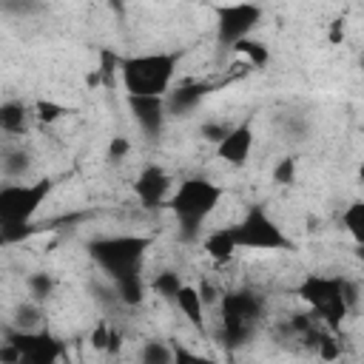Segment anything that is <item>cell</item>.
Returning <instances> with one entry per match:
<instances>
[{
	"mask_svg": "<svg viewBox=\"0 0 364 364\" xmlns=\"http://www.w3.org/2000/svg\"><path fill=\"white\" fill-rule=\"evenodd\" d=\"M222 196H225V188L205 179V176H191V179L179 182V188L168 196L165 208L173 213L185 242H193L199 236L205 219L216 210Z\"/></svg>",
	"mask_w": 364,
	"mask_h": 364,
	"instance_id": "6da1fadb",
	"label": "cell"
},
{
	"mask_svg": "<svg viewBox=\"0 0 364 364\" xmlns=\"http://www.w3.org/2000/svg\"><path fill=\"white\" fill-rule=\"evenodd\" d=\"M182 60V51H151V54H134L119 60V77L128 94H156L165 97L176 65Z\"/></svg>",
	"mask_w": 364,
	"mask_h": 364,
	"instance_id": "7a4b0ae2",
	"label": "cell"
},
{
	"mask_svg": "<svg viewBox=\"0 0 364 364\" xmlns=\"http://www.w3.org/2000/svg\"><path fill=\"white\" fill-rule=\"evenodd\" d=\"M151 247V236H136V233H122V236H100L85 245L88 256L114 279L136 276L142 273V259Z\"/></svg>",
	"mask_w": 364,
	"mask_h": 364,
	"instance_id": "3957f363",
	"label": "cell"
},
{
	"mask_svg": "<svg viewBox=\"0 0 364 364\" xmlns=\"http://www.w3.org/2000/svg\"><path fill=\"white\" fill-rule=\"evenodd\" d=\"M264 313V299L253 290H230L219 299V321H222V341L228 347H239L253 336Z\"/></svg>",
	"mask_w": 364,
	"mask_h": 364,
	"instance_id": "277c9868",
	"label": "cell"
},
{
	"mask_svg": "<svg viewBox=\"0 0 364 364\" xmlns=\"http://www.w3.org/2000/svg\"><path fill=\"white\" fill-rule=\"evenodd\" d=\"M296 296L321 316V321L330 330H338L341 321L347 318L350 307L341 296V276H321V273H307L296 284Z\"/></svg>",
	"mask_w": 364,
	"mask_h": 364,
	"instance_id": "5b68a950",
	"label": "cell"
},
{
	"mask_svg": "<svg viewBox=\"0 0 364 364\" xmlns=\"http://www.w3.org/2000/svg\"><path fill=\"white\" fill-rule=\"evenodd\" d=\"M54 182L51 179H34V182H14L0 185V228H20L28 225L37 210L51 196Z\"/></svg>",
	"mask_w": 364,
	"mask_h": 364,
	"instance_id": "8992f818",
	"label": "cell"
},
{
	"mask_svg": "<svg viewBox=\"0 0 364 364\" xmlns=\"http://www.w3.org/2000/svg\"><path fill=\"white\" fill-rule=\"evenodd\" d=\"M236 245L245 250H290L293 242L284 236V230L276 225V219L267 213L264 205H250L247 213L233 225Z\"/></svg>",
	"mask_w": 364,
	"mask_h": 364,
	"instance_id": "52a82bcc",
	"label": "cell"
},
{
	"mask_svg": "<svg viewBox=\"0 0 364 364\" xmlns=\"http://www.w3.org/2000/svg\"><path fill=\"white\" fill-rule=\"evenodd\" d=\"M262 23V6L242 0V3H222L216 6V43L222 48H230L242 37H250V31Z\"/></svg>",
	"mask_w": 364,
	"mask_h": 364,
	"instance_id": "ba28073f",
	"label": "cell"
},
{
	"mask_svg": "<svg viewBox=\"0 0 364 364\" xmlns=\"http://www.w3.org/2000/svg\"><path fill=\"white\" fill-rule=\"evenodd\" d=\"M6 341H11L23 361H31V364H51L63 355V344L48 333V330H17V327H9L6 330Z\"/></svg>",
	"mask_w": 364,
	"mask_h": 364,
	"instance_id": "9c48e42d",
	"label": "cell"
},
{
	"mask_svg": "<svg viewBox=\"0 0 364 364\" xmlns=\"http://www.w3.org/2000/svg\"><path fill=\"white\" fill-rule=\"evenodd\" d=\"M128 111L134 114L136 125L142 128L145 136H159L165 131V119H168V108H165V97L156 94H128Z\"/></svg>",
	"mask_w": 364,
	"mask_h": 364,
	"instance_id": "30bf717a",
	"label": "cell"
},
{
	"mask_svg": "<svg viewBox=\"0 0 364 364\" xmlns=\"http://www.w3.org/2000/svg\"><path fill=\"white\" fill-rule=\"evenodd\" d=\"M250 148H253V125H250V119H242V122L230 125L228 134L216 142V156L228 165L242 168L250 156Z\"/></svg>",
	"mask_w": 364,
	"mask_h": 364,
	"instance_id": "8fae6325",
	"label": "cell"
},
{
	"mask_svg": "<svg viewBox=\"0 0 364 364\" xmlns=\"http://www.w3.org/2000/svg\"><path fill=\"white\" fill-rule=\"evenodd\" d=\"M168 191H171V176L159 165H145L139 171L136 182H134V193L142 202V208H148V210L165 205L168 202Z\"/></svg>",
	"mask_w": 364,
	"mask_h": 364,
	"instance_id": "7c38bea8",
	"label": "cell"
},
{
	"mask_svg": "<svg viewBox=\"0 0 364 364\" xmlns=\"http://www.w3.org/2000/svg\"><path fill=\"white\" fill-rule=\"evenodd\" d=\"M210 91H213L210 82H185L179 88H168V94H165L168 117H185V114H191Z\"/></svg>",
	"mask_w": 364,
	"mask_h": 364,
	"instance_id": "4fadbf2b",
	"label": "cell"
},
{
	"mask_svg": "<svg viewBox=\"0 0 364 364\" xmlns=\"http://www.w3.org/2000/svg\"><path fill=\"white\" fill-rule=\"evenodd\" d=\"M236 250H239V245H236V236H233V225L230 228H216L205 236V253L216 264H228Z\"/></svg>",
	"mask_w": 364,
	"mask_h": 364,
	"instance_id": "5bb4252c",
	"label": "cell"
},
{
	"mask_svg": "<svg viewBox=\"0 0 364 364\" xmlns=\"http://www.w3.org/2000/svg\"><path fill=\"white\" fill-rule=\"evenodd\" d=\"M173 301H176V307L182 310V316H185L199 333H205V318H202V316H205V304H202L199 290H196L193 284H179Z\"/></svg>",
	"mask_w": 364,
	"mask_h": 364,
	"instance_id": "9a60e30c",
	"label": "cell"
},
{
	"mask_svg": "<svg viewBox=\"0 0 364 364\" xmlns=\"http://www.w3.org/2000/svg\"><path fill=\"white\" fill-rule=\"evenodd\" d=\"M28 117L31 114H28L26 102H17V100L0 102V131H6V134H26Z\"/></svg>",
	"mask_w": 364,
	"mask_h": 364,
	"instance_id": "2e32d148",
	"label": "cell"
},
{
	"mask_svg": "<svg viewBox=\"0 0 364 364\" xmlns=\"http://www.w3.org/2000/svg\"><path fill=\"white\" fill-rule=\"evenodd\" d=\"M117 284V296H119V301L125 304V307H136L142 299H145V282H142V273H136V276H125V279H119V282H114Z\"/></svg>",
	"mask_w": 364,
	"mask_h": 364,
	"instance_id": "e0dca14e",
	"label": "cell"
},
{
	"mask_svg": "<svg viewBox=\"0 0 364 364\" xmlns=\"http://www.w3.org/2000/svg\"><path fill=\"white\" fill-rule=\"evenodd\" d=\"M236 54H242L253 68H262V65H267V60H270V51H267V46L264 43H259V40H250V37H242L239 43H233L230 46Z\"/></svg>",
	"mask_w": 364,
	"mask_h": 364,
	"instance_id": "ac0fdd59",
	"label": "cell"
},
{
	"mask_svg": "<svg viewBox=\"0 0 364 364\" xmlns=\"http://www.w3.org/2000/svg\"><path fill=\"white\" fill-rule=\"evenodd\" d=\"M341 225L347 228V233H350L358 245L364 242V202H361V199L350 202V205L341 210Z\"/></svg>",
	"mask_w": 364,
	"mask_h": 364,
	"instance_id": "d6986e66",
	"label": "cell"
},
{
	"mask_svg": "<svg viewBox=\"0 0 364 364\" xmlns=\"http://www.w3.org/2000/svg\"><path fill=\"white\" fill-rule=\"evenodd\" d=\"M40 318H43L40 301H26V304H20L14 310L11 327H17V330H40Z\"/></svg>",
	"mask_w": 364,
	"mask_h": 364,
	"instance_id": "ffe728a7",
	"label": "cell"
},
{
	"mask_svg": "<svg viewBox=\"0 0 364 364\" xmlns=\"http://www.w3.org/2000/svg\"><path fill=\"white\" fill-rule=\"evenodd\" d=\"M139 361L142 364H171L173 361V353L168 350L165 341H145V347L139 353Z\"/></svg>",
	"mask_w": 364,
	"mask_h": 364,
	"instance_id": "44dd1931",
	"label": "cell"
},
{
	"mask_svg": "<svg viewBox=\"0 0 364 364\" xmlns=\"http://www.w3.org/2000/svg\"><path fill=\"white\" fill-rule=\"evenodd\" d=\"M65 114H68V108L60 105V102H54V100H37V102H34V117H37V122L51 125V122H57V119L65 117Z\"/></svg>",
	"mask_w": 364,
	"mask_h": 364,
	"instance_id": "7402d4cb",
	"label": "cell"
},
{
	"mask_svg": "<svg viewBox=\"0 0 364 364\" xmlns=\"http://www.w3.org/2000/svg\"><path fill=\"white\" fill-rule=\"evenodd\" d=\"M179 284H182V279L173 273V270H162L154 282H151V287H154V293H159L162 299H171L173 301V296H176V290H179Z\"/></svg>",
	"mask_w": 364,
	"mask_h": 364,
	"instance_id": "603a6c76",
	"label": "cell"
},
{
	"mask_svg": "<svg viewBox=\"0 0 364 364\" xmlns=\"http://www.w3.org/2000/svg\"><path fill=\"white\" fill-rule=\"evenodd\" d=\"M28 290H31L34 301H46L51 296V290H54V279L48 273H31L28 276Z\"/></svg>",
	"mask_w": 364,
	"mask_h": 364,
	"instance_id": "cb8c5ba5",
	"label": "cell"
},
{
	"mask_svg": "<svg viewBox=\"0 0 364 364\" xmlns=\"http://www.w3.org/2000/svg\"><path fill=\"white\" fill-rule=\"evenodd\" d=\"M273 179L279 185H290L296 179V156H284L276 168H273Z\"/></svg>",
	"mask_w": 364,
	"mask_h": 364,
	"instance_id": "d4e9b609",
	"label": "cell"
},
{
	"mask_svg": "<svg viewBox=\"0 0 364 364\" xmlns=\"http://www.w3.org/2000/svg\"><path fill=\"white\" fill-rule=\"evenodd\" d=\"M26 168H28V154H26V151H11V154L6 156V171H9L11 176H20Z\"/></svg>",
	"mask_w": 364,
	"mask_h": 364,
	"instance_id": "484cf974",
	"label": "cell"
},
{
	"mask_svg": "<svg viewBox=\"0 0 364 364\" xmlns=\"http://www.w3.org/2000/svg\"><path fill=\"white\" fill-rule=\"evenodd\" d=\"M114 65H119V57L111 54V51H102V65H100V77L105 85H111V74H114Z\"/></svg>",
	"mask_w": 364,
	"mask_h": 364,
	"instance_id": "4316f807",
	"label": "cell"
},
{
	"mask_svg": "<svg viewBox=\"0 0 364 364\" xmlns=\"http://www.w3.org/2000/svg\"><path fill=\"white\" fill-rule=\"evenodd\" d=\"M228 128H230V125H225V122H205V125H202V136L210 139V142H219V139L228 134Z\"/></svg>",
	"mask_w": 364,
	"mask_h": 364,
	"instance_id": "83f0119b",
	"label": "cell"
},
{
	"mask_svg": "<svg viewBox=\"0 0 364 364\" xmlns=\"http://www.w3.org/2000/svg\"><path fill=\"white\" fill-rule=\"evenodd\" d=\"M128 151H131V142H128L125 136H114V139H111V145H108V156H111L114 162H117V159H122Z\"/></svg>",
	"mask_w": 364,
	"mask_h": 364,
	"instance_id": "f1b7e54d",
	"label": "cell"
},
{
	"mask_svg": "<svg viewBox=\"0 0 364 364\" xmlns=\"http://www.w3.org/2000/svg\"><path fill=\"white\" fill-rule=\"evenodd\" d=\"M196 290H199V296H202V304H205V307H208V304H216V301H219V293H216V287H213L210 282H202V284H199Z\"/></svg>",
	"mask_w": 364,
	"mask_h": 364,
	"instance_id": "f546056e",
	"label": "cell"
},
{
	"mask_svg": "<svg viewBox=\"0 0 364 364\" xmlns=\"http://www.w3.org/2000/svg\"><path fill=\"white\" fill-rule=\"evenodd\" d=\"M6 9H11V11L23 14V11H37V9H40V3H37V0H9V3H6Z\"/></svg>",
	"mask_w": 364,
	"mask_h": 364,
	"instance_id": "4dcf8cb0",
	"label": "cell"
},
{
	"mask_svg": "<svg viewBox=\"0 0 364 364\" xmlns=\"http://www.w3.org/2000/svg\"><path fill=\"white\" fill-rule=\"evenodd\" d=\"M91 344H94L97 350H105V344H108V324H100V327L91 333Z\"/></svg>",
	"mask_w": 364,
	"mask_h": 364,
	"instance_id": "1f68e13d",
	"label": "cell"
},
{
	"mask_svg": "<svg viewBox=\"0 0 364 364\" xmlns=\"http://www.w3.org/2000/svg\"><path fill=\"white\" fill-rule=\"evenodd\" d=\"M0 361H23V355H20V350H17L11 341H3V347H0Z\"/></svg>",
	"mask_w": 364,
	"mask_h": 364,
	"instance_id": "d6a6232c",
	"label": "cell"
},
{
	"mask_svg": "<svg viewBox=\"0 0 364 364\" xmlns=\"http://www.w3.org/2000/svg\"><path fill=\"white\" fill-rule=\"evenodd\" d=\"M344 37V20H333V28H330V40L338 43Z\"/></svg>",
	"mask_w": 364,
	"mask_h": 364,
	"instance_id": "836d02e7",
	"label": "cell"
},
{
	"mask_svg": "<svg viewBox=\"0 0 364 364\" xmlns=\"http://www.w3.org/2000/svg\"><path fill=\"white\" fill-rule=\"evenodd\" d=\"M119 341H122L119 330H111V327H108V344H105V350H117V347H119Z\"/></svg>",
	"mask_w": 364,
	"mask_h": 364,
	"instance_id": "e575fe53",
	"label": "cell"
}]
</instances>
